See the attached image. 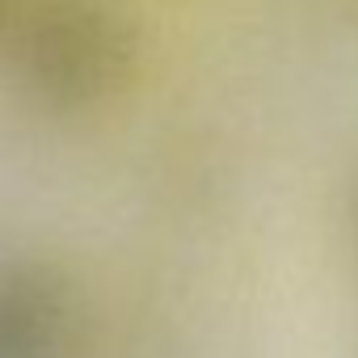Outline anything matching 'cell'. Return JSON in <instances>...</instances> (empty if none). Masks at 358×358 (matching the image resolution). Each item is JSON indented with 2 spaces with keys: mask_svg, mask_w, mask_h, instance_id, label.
Segmentation results:
<instances>
[{
  "mask_svg": "<svg viewBox=\"0 0 358 358\" xmlns=\"http://www.w3.org/2000/svg\"><path fill=\"white\" fill-rule=\"evenodd\" d=\"M76 308L64 278L34 257L0 253V358H72Z\"/></svg>",
  "mask_w": 358,
  "mask_h": 358,
  "instance_id": "2",
  "label": "cell"
},
{
  "mask_svg": "<svg viewBox=\"0 0 358 358\" xmlns=\"http://www.w3.org/2000/svg\"><path fill=\"white\" fill-rule=\"evenodd\" d=\"M0 68L34 110L85 114L131 80L135 30L110 0H9Z\"/></svg>",
  "mask_w": 358,
  "mask_h": 358,
  "instance_id": "1",
  "label": "cell"
},
{
  "mask_svg": "<svg viewBox=\"0 0 358 358\" xmlns=\"http://www.w3.org/2000/svg\"><path fill=\"white\" fill-rule=\"evenodd\" d=\"M5 9H9V0H0V17H5Z\"/></svg>",
  "mask_w": 358,
  "mask_h": 358,
  "instance_id": "3",
  "label": "cell"
}]
</instances>
